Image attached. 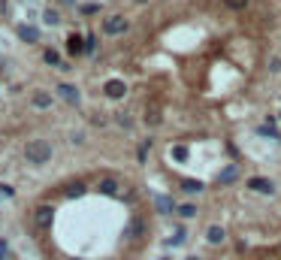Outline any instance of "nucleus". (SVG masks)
<instances>
[{
  "mask_svg": "<svg viewBox=\"0 0 281 260\" xmlns=\"http://www.w3.org/2000/svg\"><path fill=\"white\" fill-rule=\"evenodd\" d=\"M52 158H55V148H52L49 139H27V145H24V161L30 167H46V164H52Z\"/></svg>",
  "mask_w": 281,
  "mask_h": 260,
  "instance_id": "nucleus-1",
  "label": "nucleus"
},
{
  "mask_svg": "<svg viewBox=\"0 0 281 260\" xmlns=\"http://www.w3.org/2000/svg\"><path fill=\"white\" fill-rule=\"evenodd\" d=\"M100 30H103L106 36H121V33L130 30V21H127L124 15H109V18H103Z\"/></svg>",
  "mask_w": 281,
  "mask_h": 260,
  "instance_id": "nucleus-2",
  "label": "nucleus"
},
{
  "mask_svg": "<svg viewBox=\"0 0 281 260\" xmlns=\"http://www.w3.org/2000/svg\"><path fill=\"white\" fill-rule=\"evenodd\" d=\"M248 191L260 194V197H275V181L266 175H251L248 178Z\"/></svg>",
  "mask_w": 281,
  "mask_h": 260,
  "instance_id": "nucleus-3",
  "label": "nucleus"
},
{
  "mask_svg": "<svg viewBox=\"0 0 281 260\" xmlns=\"http://www.w3.org/2000/svg\"><path fill=\"white\" fill-rule=\"evenodd\" d=\"M55 94H58L64 103H70V106H79V100H82V94H79V88H76L73 82H61V85L55 88Z\"/></svg>",
  "mask_w": 281,
  "mask_h": 260,
  "instance_id": "nucleus-4",
  "label": "nucleus"
},
{
  "mask_svg": "<svg viewBox=\"0 0 281 260\" xmlns=\"http://www.w3.org/2000/svg\"><path fill=\"white\" fill-rule=\"evenodd\" d=\"M33 221H36V227H39V230H49V227H52V221H55V206H36Z\"/></svg>",
  "mask_w": 281,
  "mask_h": 260,
  "instance_id": "nucleus-5",
  "label": "nucleus"
},
{
  "mask_svg": "<svg viewBox=\"0 0 281 260\" xmlns=\"http://www.w3.org/2000/svg\"><path fill=\"white\" fill-rule=\"evenodd\" d=\"M15 36H18L21 43H27V46H36V43H39V30H36L33 24H24V21L15 24Z\"/></svg>",
  "mask_w": 281,
  "mask_h": 260,
  "instance_id": "nucleus-6",
  "label": "nucleus"
},
{
  "mask_svg": "<svg viewBox=\"0 0 281 260\" xmlns=\"http://www.w3.org/2000/svg\"><path fill=\"white\" fill-rule=\"evenodd\" d=\"M239 178V164H227L221 173H218V178H215V188H224V184H233Z\"/></svg>",
  "mask_w": 281,
  "mask_h": 260,
  "instance_id": "nucleus-7",
  "label": "nucleus"
},
{
  "mask_svg": "<svg viewBox=\"0 0 281 260\" xmlns=\"http://www.w3.org/2000/svg\"><path fill=\"white\" fill-rule=\"evenodd\" d=\"M103 94H106L109 100H121V97L127 94V85H124L121 79H109V82L103 85Z\"/></svg>",
  "mask_w": 281,
  "mask_h": 260,
  "instance_id": "nucleus-8",
  "label": "nucleus"
},
{
  "mask_svg": "<svg viewBox=\"0 0 281 260\" xmlns=\"http://www.w3.org/2000/svg\"><path fill=\"white\" fill-rule=\"evenodd\" d=\"M67 52H70L73 58L85 55V36H82V33H70V36H67Z\"/></svg>",
  "mask_w": 281,
  "mask_h": 260,
  "instance_id": "nucleus-9",
  "label": "nucleus"
},
{
  "mask_svg": "<svg viewBox=\"0 0 281 260\" xmlns=\"http://www.w3.org/2000/svg\"><path fill=\"white\" fill-rule=\"evenodd\" d=\"M88 194V184L85 181H70L64 184V200H79V197H85Z\"/></svg>",
  "mask_w": 281,
  "mask_h": 260,
  "instance_id": "nucleus-10",
  "label": "nucleus"
},
{
  "mask_svg": "<svg viewBox=\"0 0 281 260\" xmlns=\"http://www.w3.org/2000/svg\"><path fill=\"white\" fill-rule=\"evenodd\" d=\"M52 103H55V97L49 91H33L30 94V106L33 109H52Z\"/></svg>",
  "mask_w": 281,
  "mask_h": 260,
  "instance_id": "nucleus-11",
  "label": "nucleus"
},
{
  "mask_svg": "<svg viewBox=\"0 0 281 260\" xmlns=\"http://www.w3.org/2000/svg\"><path fill=\"white\" fill-rule=\"evenodd\" d=\"M227 239V230L221 227V224H212V227H206V242L209 245H221Z\"/></svg>",
  "mask_w": 281,
  "mask_h": 260,
  "instance_id": "nucleus-12",
  "label": "nucleus"
},
{
  "mask_svg": "<svg viewBox=\"0 0 281 260\" xmlns=\"http://www.w3.org/2000/svg\"><path fill=\"white\" fill-rule=\"evenodd\" d=\"M154 206H157L160 215H173V212H176V200H173L170 194H160V197L154 200Z\"/></svg>",
  "mask_w": 281,
  "mask_h": 260,
  "instance_id": "nucleus-13",
  "label": "nucleus"
},
{
  "mask_svg": "<svg viewBox=\"0 0 281 260\" xmlns=\"http://www.w3.org/2000/svg\"><path fill=\"white\" fill-rule=\"evenodd\" d=\"M272 121H275V115H269L263 124H257V133H260V136H269V139H281V133L272 127Z\"/></svg>",
  "mask_w": 281,
  "mask_h": 260,
  "instance_id": "nucleus-14",
  "label": "nucleus"
},
{
  "mask_svg": "<svg viewBox=\"0 0 281 260\" xmlns=\"http://www.w3.org/2000/svg\"><path fill=\"white\" fill-rule=\"evenodd\" d=\"M43 61H46L49 67H61V70H70V64H64V61H61V55H58L55 49H46V52H43Z\"/></svg>",
  "mask_w": 281,
  "mask_h": 260,
  "instance_id": "nucleus-15",
  "label": "nucleus"
},
{
  "mask_svg": "<svg viewBox=\"0 0 281 260\" xmlns=\"http://www.w3.org/2000/svg\"><path fill=\"white\" fill-rule=\"evenodd\" d=\"M97 191H100L103 197H115V194H118V181H115V178H103Z\"/></svg>",
  "mask_w": 281,
  "mask_h": 260,
  "instance_id": "nucleus-16",
  "label": "nucleus"
},
{
  "mask_svg": "<svg viewBox=\"0 0 281 260\" xmlns=\"http://www.w3.org/2000/svg\"><path fill=\"white\" fill-rule=\"evenodd\" d=\"M196 212H199V209H196L193 203H182V206H176V215H179V218H196Z\"/></svg>",
  "mask_w": 281,
  "mask_h": 260,
  "instance_id": "nucleus-17",
  "label": "nucleus"
},
{
  "mask_svg": "<svg viewBox=\"0 0 281 260\" xmlns=\"http://www.w3.org/2000/svg\"><path fill=\"white\" fill-rule=\"evenodd\" d=\"M182 188H185V194H199V191L206 188V184H203V181H196V178H185V181H182Z\"/></svg>",
  "mask_w": 281,
  "mask_h": 260,
  "instance_id": "nucleus-18",
  "label": "nucleus"
},
{
  "mask_svg": "<svg viewBox=\"0 0 281 260\" xmlns=\"http://www.w3.org/2000/svg\"><path fill=\"white\" fill-rule=\"evenodd\" d=\"M43 21H46L49 27H58V24H61V12H58V9H46V12H43Z\"/></svg>",
  "mask_w": 281,
  "mask_h": 260,
  "instance_id": "nucleus-19",
  "label": "nucleus"
},
{
  "mask_svg": "<svg viewBox=\"0 0 281 260\" xmlns=\"http://www.w3.org/2000/svg\"><path fill=\"white\" fill-rule=\"evenodd\" d=\"M85 55H88V58L97 55V33H88V36H85Z\"/></svg>",
  "mask_w": 281,
  "mask_h": 260,
  "instance_id": "nucleus-20",
  "label": "nucleus"
},
{
  "mask_svg": "<svg viewBox=\"0 0 281 260\" xmlns=\"http://www.w3.org/2000/svg\"><path fill=\"white\" fill-rule=\"evenodd\" d=\"M248 3H251V0H224V6H227V9H236V12H239V9H245Z\"/></svg>",
  "mask_w": 281,
  "mask_h": 260,
  "instance_id": "nucleus-21",
  "label": "nucleus"
},
{
  "mask_svg": "<svg viewBox=\"0 0 281 260\" xmlns=\"http://www.w3.org/2000/svg\"><path fill=\"white\" fill-rule=\"evenodd\" d=\"M185 239H187V230H185V227H179V230H176V236H173V239H170L167 245H182Z\"/></svg>",
  "mask_w": 281,
  "mask_h": 260,
  "instance_id": "nucleus-22",
  "label": "nucleus"
},
{
  "mask_svg": "<svg viewBox=\"0 0 281 260\" xmlns=\"http://www.w3.org/2000/svg\"><path fill=\"white\" fill-rule=\"evenodd\" d=\"M173 158H176L179 164H185V161H187V148H185V145H176V148H173Z\"/></svg>",
  "mask_w": 281,
  "mask_h": 260,
  "instance_id": "nucleus-23",
  "label": "nucleus"
},
{
  "mask_svg": "<svg viewBox=\"0 0 281 260\" xmlns=\"http://www.w3.org/2000/svg\"><path fill=\"white\" fill-rule=\"evenodd\" d=\"M0 260H15L12 251H9V245H6V239H0Z\"/></svg>",
  "mask_w": 281,
  "mask_h": 260,
  "instance_id": "nucleus-24",
  "label": "nucleus"
},
{
  "mask_svg": "<svg viewBox=\"0 0 281 260\" xmlns=\"http://www.w3.org/2000/svg\"><path fill=\"white\" fill-rule=\"evenodd\" d=\"M157 121H160V115H157V109L151 106V109H148V115H145V124H151V127H154Z\"/></svg>",
  "mask_w": 281,
  "mask_h": 260,
  "instance_id": "nucleus-25",
  "label": "nucleus"
},
{
  "mask_svg": "<svg viewBox=\"0 0 281 260\" xmlns=\"http://www.w3.org/2000/svg\"><path fill=\"white\" fill-rule=\"evenodd\" d=\"M269 73H272V76H278V73H281V58H272L269 61Z\"/></svg>",
  "mask_w": 281,
  "mask_h": 260,
  "instance_id": "nucleus-26",
  "label": "nucleus"
},
{
  "mask_svg": "<svg viewBox=\"0 0 281 260\" xmlns=\"http://www.w3.org/2000/svg\"><path fill=\"white\" fill-rule=\"evenodd\" d=\"M79 9H82V15H91V12H97L100 6H97V3H82V6H79Z\"/></svg>",
  "mask_w": 281,
  "mask_h": 260,
  "instance_id": "nucleus-27",
  "label": "nucleus"
},
{
  "mask_svg": "<svg viewBox=\"0 0 281 260\" xmlns=\"http://www.w3.org/2000/svg\"><path fill=\"white\" fill-rule=\"evenodd\" d=\"M0 194H3V197H12L15 188H12V184H3V181H0Z\"/></svg>",
  "mask_w": 281,
  "mask_h": 260,
  "instance_id": "nucleus-28",
  "label": "nucleus"
},
{
  "mask_svg": "<svg viewBox=\"0 0 281 260\" xmlns=\"http://www.w3.org/2000/svg\"><path fill=\"white\" fill-rule=\"evenodd\" d=\"M64 3H76V0H64Z\"/></svg>",
  "mask_w": 281,
  "mask_h": 260,
  "instance_id": "nucleus-29",
  "label": "nucleus"
},
{
  "mask_svg": "<svg viewBox=\"0 0 281 260\" xmlns=\"http://www.w3.org/2000/svg\"><path fill=\"white\" fill-rule=\"evenodd\" d=\"M187 260H199V257H187Z\"/></svg>",
  "mask_w": 281,
  "mask_h": 260,
  "instance_id": "nucleus-30",
  "label": "nucleus"
},
{
  "mask_svg": "<svg viewBox=\"0 0 281 260\" xmlns=\"http://www.w3.org/2000/svg\"><path fill=\"white\" fill-rule=\"evenodd\" d=\"M73 260H79V257H73Z\"/></svg>",
  "mask_w": 281,
  "mask_h": 260,
  "instance_id": "nucleus-31",
  "label": "nucleus"
}]
</instances>
